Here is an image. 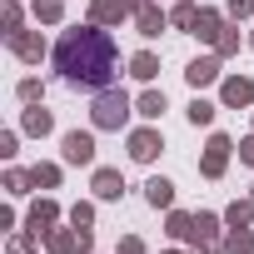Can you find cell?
<instances>
[{
    "label": "cell",
    "instance_id": "f546056e",
    "mask_svg": "<svg viewBox=\"0 0 254 254\" xmlns=\"http://www.w3.org/2000/svg\"><path fill=\"white\" fill-rule=\"evenodd\" d=\"M70 224H75V229H90V224H95V204H85V199H80V204L70 209Z\"/></svg>",
    "mask_w": 254,
    "mask_h": 254
},
{
    "label": "cell",
    "instance_id": "9c48e42d",
    "mask_svg": "<svg viewBox=\"0 0 254 254\" xmlns=\"http://www.w3.org/2000/svg\"><path fill=\"white\" fill-rule=\"evenodd\" d=\"M125 15H135L130 0H90V20H95V25H105V30H115Z\"/></svg>",
    "mask_w": 254,
    "mask_h": 254
},
{
    "label": "cell",
    "instance_id": "d6986e66",
    "mask_svg": "<svg viewBox=\"0 0 254 254\" xmlns=\"http://www.w3.org/2000/svg\"><path fill=\"white\" fill-rule=\"evenodd\" d=\"M130 75L150 85V80L160 75V55H155V50H140V55H130Z\"/></svg>",
    "mask_w": 254,
    "mask_h": 254
},
{
    "label": "cell",
    "instance_id": "cb8c5ba5",
    "mask_svg": "<svg viewBox=\"0 0 254 254\" xmlns=\"http://www.w3.org/2000/svg\"><path fill=\"white\" fill-rule=\"evenodd\" d=\"M30 185H35V190H55V185H60V165H45V160L30 165Z\"/></svg>",
    "mask_w": 254,
    "mask_h": 254
},
{
    "label": "cell",
    "instance_id": "ffe728a7",
    "mask_svg": "<svg viewBox=\"0 0 254 254\" xmlns=\"http://www.w3.org/2000/svg\"><path fill=\"white\" fill-rule=\"evenodd\" d=\"M249 219H254V199H234L224 209V229H249Z\"/></svg>",
    "mask_w": 254,
    "mask_h": 254
},
{
    "label": "cell",
    "instance_id": "d6a6232c",
    "mask_svg": "<svg viewBox=\"0 0 254 254\" xmlns=\"http://www.w3.org/2000/svg\"><path fill=\"white\" fill-rule=\"evenodd\" d=\"M20 150V130H0V160H10Z\"/></svg>",
    "mask_w": 254,
    "mask_h": 254
},
{
    "label": "cell",
    "instance_id": "ba28073f",
    "mask_svg": "<svg viewBox=\"0 0 254 254\" xmlns=\"http://www.w3.org/2000/svg\"><path fill=\"white\" fill-rule=\"evenodd\" d=\"M5 45H10V55L25 60V65H40V60H45V40H40V30H15V35H5Z\"/></svg>",
    "mask_w": 254,
    "mask_h": 254
},
{
    "label": "cell",
    "instance_id": "1f68e13d",
    "mask_svg": "<svg viewBox=\"0 0 254 254\" xmlns=\"http://www.w3.org/2000/svg\"><path fill=\"white\" fill-rule=\"evenodd\" d=\"M35 244H40V234H30V229H25V234H15V239H10V254H35Z\"/></svg>",
    "mask_w": 254,
    "mask_h": 254
},
{
    "label": "cell",
    "instance_id": "e575fe53",
    "mask_svg": "<svg viewBox=\"0 0 254 254\" xmlns=\"http://www.w3.org/2000/svg\"><path fill=\"white\" fill-rule=\"evenodd\" d=\"M115 254H150V249H145V239H140V234H125Z\"/></svg>",
    "mask_w": 254,
    "mask_h": 254
},
{
    "label": "cell",
    "instance_id": "4316f807",
    "mask_svg": "<svg viewBox=\"0 0 254 254\" xmlns=\"http://www.w3.org/2000/svg\"><path fill=\"white\" fill-rule=\"evenodd\" d=\"M0 185H5V194H30V190H35V185H30V170H5Z\"/></svg>",
    "mask_w": 254,
    "mask_h": 254
},
{
    "label": "cell",
    "instance_id": "277c9868",
    "mask_svg": "<svg viewBox=\"0 0 254 254\" xmlns=\"http://www.w3.org/2000/svg\"><path fill=\"white\" fill-rule=\"evenodd\" d=\"M165 150V135L155 130V125H140V130H130V160L135 165H155Z\"/></svg>",
    "mask_w": 254,
    "mask_h": 254
},
{
    "label": "cell",
    "instance_id": "30bf717a",
    "mask_svg": "<svg viewBox=\"0 0 254 254\" xmlns=\"http://www.w3.org/2000/svg\"><path fill=\"white\" fill-rule=\"evenodd\" d=\"M55 224H60V204H55V199H35V204H30V214H25V229L45 239Z\"/></svg>",
    "mask_w": 254,
    "mask_h": 254
},
{
    "label": "cell",
    "instance_id": "44dd1931",
    "mask_svg": "<svg viewBox=\"0 0 254 254\" xmlns=\"http://www.w3.org/2000/svg\"><path fill=\"white\" fill-rule=\"evenodd\" d=\"M214 110H219L214 100H204V95H194L185 115H190V125H194V130H199V125H214Z\"/></svg>",
    "mask_w": 254,
    "mask_h": 254
},
{
    "label": "cell",
    "instance_id": "9a60e30c",
    "mask_svg": "<svg viewBox=\"0 0 254 254\" xmlns=\"http://www.w3.org/2000/svg\"><path fill=\"white\" fill-rule=\"evenodd\" d=\"M190 35H199V40H209V45H214V40L224 35V15H219V10H209V5H199V15H194V30H190Z\"/></svg>",
    "mask_w": 254,
    "mask_h": 254
},
{
    "label": "cell",
    "instance_id": "d4e9b609",
    "mask_svg": "<svg viewBox=\"0 0 254 254\" xmlns=\"http://www.w3.org/2000/svg\"><path fill=\"white\" fill-rule=\"evenodd\" d=\"M224 254H254V234L249 229H224Z\"/></svg>",
    "mask_w": 254,
    "mask_h": 254
},
{
    "label": "cell",
    "instance_id": "d590c367",
    "mask_svg": "<svg viewBox=\"0 0 254 254\" xmlns=\"http://www.w3.org/2000/svg\"><path fill=\"white\" fill-rule=\"evenodd\" d=\"M239 165H254V135L239 140Z\"/></svg>",
    "mask_w": 254,
    "mask_h": 254
},
{
    "label": "cell",
    "instance_id": "3957f363",
    "mask_svg": "<svg viewBox=\"0 0 254 254\" xmlns=\"http://www.w3.org/2000/svg\"><path fill=\"white\" fill-rule=\"evenodd\" d=\"M229 155H234V140H229V135H209V145H204V155H199V175H204V180H224Z\"/></svg>",
    "mask_w": 254,
    "mask_h": 254
},
{
    "label": "cell",
    "instance_id": "7402d4cb",
    "mask_svg": "<svg viewBox=\"0 0 254 254\" xmlns=\"http://www.w3.org/2000/svg\"><path fill=\"white\" fill-rule=\"evenodd\" d=\"M190 229H194V214H185V209H170L165 214V234L170 239H190Z\"/></svg>",
    "mask_w": 254,
    "mask_h": 254
},
{
    "label": "cell",
    "instance_id": "5b68a950",
    "mask_svg": "<svg viewBox=\"0 0 254 254\" xmlns=\"http://www.w3.org/2000/svg\"><path fill=\"white\" fill-rule=\"evenodd\" d=\"M60 155H65V165H95V135L90 130H65Z\"/></svg>",
    "mask_w": 254,
    "mask_h": 254
},
{
    "label": "cell",
    "instance_id": "836d02e7",
    "mask_svg": "<svg viewBox=\"0 0 254 254\" xmlns=\"http://www.w3.org/2000/svg\"><path fill=\"white\" fill-rule=\"evenodd\" d=\"M224 15H229V20H249V15H254V0H229Z\"/></svg>",
    "mask_w": 254,
    "mask_h": 254
},
{
    "label": "cell",
    "instance_id": "4dcf8cb0",
    "mask_svg": "<svg viewBox=\"0 0 254 254\" xmlns=\"http://www.w3.org/2000/svg\"><path fill=\"white\" fill-rule=\"evenodd\" d=\"M0 20H5V35H15V30H20V0H5Z\"/></svg>",
    "mask_w": 254,
    "mask_h": 254
},
{
    "label": "cell",
    "instance_id": "484cf974",
    "mask_svg": "<svg viewBox=\"0 0 254 254\" xmlns=\"http://www.w3.org/2000/svg\"><path fill=\"white\" fill-rule=\"evenodd\" d=\"M194 15H199L194 0H180V5H170V25H180V30H194Z\"/></svg>",
    "mask_w": 254,
    "mask_h": 254
},
{
    "label": "cell",
    "instance_id": "4fadbf2b",
    "mask_svg": "<svg viewBox=\"0 0 254 254\" xmlns=\"http://www.w3.org/2000/svg\"><path fill=\"white\" fill-rule=\"evenodd\" d=\"M185 80H190L194 90H204V85H219V80H224V75H219V55H199V60H190Z\"/></svg>",
    "mask_w": 254,
    "mask_h": 254
},
{
    "label": "cell",
    "instance_id": "5bb4252c",
    "mask_svg": "<svg viewBox=\"0 0 254 254\" xmlns=\"http://www.w3.org/2000/svg\"><path fill=\"white\" fill-rule=\"evenodd\" d=\"M90 190H95V199H120V194H125V175L105 165V170H95V180H90Z\"/></svg>",
    "mask_w": 254,
    "mask_h": 254
},
{
    "label": "cell",
    "instance_id": "7c38bea8",
    "mask_svg": "<svg viewBox=\"0 0 254 254\" xmlns=\"http://www.w3.org/2000/svg\"><path fill=\"white\" fill-rule=\"evenodd\" d=\"M219 224H224V214H209V209H199V214H194V229H190V239H185V244H194V249H204V244H219Z\"/></svg>",
    "mask_w": 254,
    "mask_h": 254
},
{
    "label": "cell",
    "instance_id": "f35d334b",
    "mask_svg": "<svg viewBox=\"0 0 254 254\" xmlns=\"http://www.w3.org/2000/svg\"><path fill=\"white\" fill-rule=\"evenodd\" d=\"M249 199H254V185H249Z\"/></svg>",
    "mask_w": 254,
    "mask_h": 254
},
{
    "label": "cell",
    "instance_id": "ac0fdd59",
    "mask_svg": "<svg viewBox=\"0 0 254 254\" xmlns=\"http://www.w3.org/2000/svg\"><path fill=\"white\" fill-rule=\"evenodd\" d=\"M165 110H170V100H165V90H145V95L135 100V115H140V120H160Z\"/></svg>",
    "mask_w": 254,
    "mask_h": 254
},
{
    "label": "cell",
    "instance_id": "f1b7e54d",
    "mask_svg": "<svg viewBox=\"0 0 254 254\" xmlns=\"http://www.w3.org/2000/svg\"><path fill=\"white\" fill-rule=\"evenodd\" d=\"M234 50H239V30H229V25H224V35L214 40V55L224 60V55H234Z\"/></svg>",
    "mask_w": 254,
    "mask_h": 254
},
{
    "label": "cell",
    "instance_id": "8fae6325",
    "mask_svg": "<svg viewBox=\"0 0 254 254\" xmlns=\"http://www.w3.org/2000/svg\"><path fill=\"white\" fill-rule=\"evenodd\" d=\"M135 30H140L145 40H155L160 30H170V10H160L155 0H145V5L135 10Z\"/></svg>",
    "mask_w": 254,
    "mask_h": 254
},
{
    "label": "cell",
    "instance_id": "8d00e7d4",
    "mask_svg": "<svg viewBox=\"0 0 254 254\" xmlns=\"http://www.w3.org/2000/svg\"><path fill=\"white\" fill-rule=\"evenodd\" d=\"M249 50H254V30H249Z\"/></svg>",
    "mask_w": 254,
    "mask_h": 254
},
{
    "label": "cell",
    "instance_id": "52a82bcc",
    "mask_svg": "<svg viewBox=\"0 0 254 254\" xmlns=\"http://www.w3.org/2000/svg\"><path fill=\"white\" fill-rule=\"evenodd\" d=\"M45 249L50 254H90V229H50L45 234Z\"/></svg>",
    "mask_w": 254,
    "mask_h": 254
},
{
    "label": "cell",
    "instance_id": "7a4b0ae2",
    "mask_svg": "<svg viewBox=\"0 0 254 254\" xmlns=\"http://www.w3.org/2000/svg\"><path fill=\"white\" fill-rule=\"evenodd\" d=\"M135 115V100L125 95L120 85L110 90H95V105H90V120H95V130H125V120Z\"/></svg>",
    "mask_w": 254,
    "mask_h": 254
},
{
    "label": "cell",
    "instance_id": "74e56055",
    "mask_svg": "<svg viewBox=\"0 0 254 254\" xmlns=\"http://www.w3.org/2000/svg\"><path fill=\"white\" fill-rule=\"evenodd\" d=\"M165 254H185V249H165Z\"/></svg>",
    "mask_w": 254,
    "mask_h": 254
},
{
    "label": "cell",
    "instance_id": "2e32d148",
    "mask_svg": "<svg viewBox=\"0 0 254 254\" xmlns=\"http://www.w3.org/2000/svg\"><path fill=\"white\" fill-rule=\"evenodd\" d=\"M20 130H25V135H35V140H45V135L55 130V115H50V110H40V105H30V110L20 115Z\"/></svg>",
    "mask_w": 254,
    "mask_h": 254
},
{
    "label": "cell",
    "instance_id": "e0dca14e",
    "mask_svg": "<svg viewBox=\"0 0 254 254\" xmlns=\"http://www.w3.org/2000/svg\"><path fill=\"white\" fill-rule=\"evenodd\" d=\"M145 199H150V209H170L175 204V185L165 175H155V180H145Z\"/></svg>",
    "mask_w": 254,
    "mask_h": 254
},
{
    "label": "cell",
    "instance_id": "8992f818",
    "mask_svg": "<svg viewBox=\"0 0 254 254\" xmlns=\"http://www.w3.org/2000/svg\"><path fill=\"white\" fill-rule=\"evenodd\" d=\"M219 105L224 110H249L254 105V80L249 75H224L219 80Z\"/></svg>",
    "mask_w": 254,
    "mask_h": 254
},
{
    "label": "cell",
    "instance_id": "6da1fadb",
    "mask_svg": "<svg viewBox=\"0 0 254 254\" xmlns=\"http://www.w3.org/2000/svg\"><path fill=\"white\" fill-rule=\"evenodd\" d=\"M55 70L80 90H110L120 75V45L105 25L85 20L55 40Z\"/></svg>",
    "mask_w": 254,
    "mask_h": 254
},
{
    "label": "cell",
    "instance_id": "83f0119b",
    "mask_svg": "<svg viewBox=\"0 0 254 254\" xmlns=\"http://www.w3.org/2000/svg\"><path fill=\"white\" fill-rule=\"evenodd\" d=\"M15 95H20V100H25V105H40V95H45V85H40V80H35V75H25V80H20V85H15Z\"/></svg>",
    "mask_w": 254,
    "mask_h": 254
},
{
    "label": "cell",
    "instance_id": "603a6c76",
    "mask_svg": "<svg viewBox=\"0 0 254 254\" xmlns=\"http://www.w3.org/2000/svg\"><path fill=\"white\" fill-rule=\"evenodd\" d=\"M30 10H35L40 25H60V20H65V0H35Z\"/></svg>",
    "mask_w": 254,
    "mask_h": 254
}]
</instances>
